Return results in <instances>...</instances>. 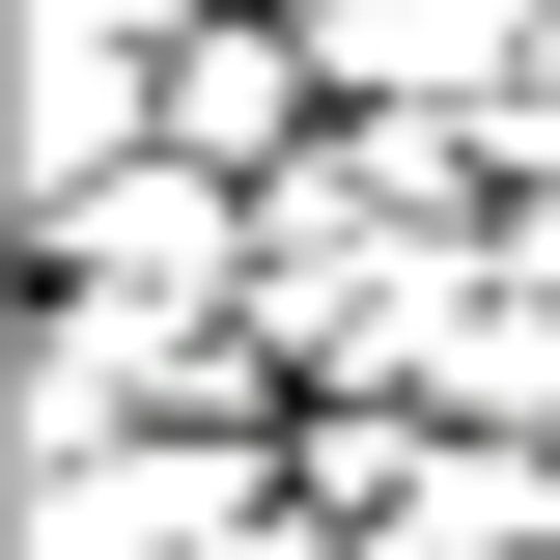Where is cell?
<instances>
[{
	"mask_svg": "<svg viewBox=\"0 0 560 560\" xmlns=\"http://www.w3.org/2000/svg\"><path fill=\"white\" fill-rule=\"evenodd\" d=\"M280 113H308V84H280V57H253V28H168V140H197V168H253V140H280Z\"/></svg>",
	"mask_w": 560,
	"mask_h": 560,
	"instance_id": "7a4b0ae2",
	"label": "cell"
},
{
	"mask_svg": "<svg viewBox=\"0 0 560 560\" xmlns=\"http://www.w3.org/2000/svg\"><path fill=\"white\" fill-rule=\"evenodd\" d=\"M168 28H140V0H28V197H84V168H140V113H168Z\"/></svg>",
	"mask_w": 560,
	"mask_h": 560,
	"instance_id": "6da1fadb",
	"label": "cell"
}]
</instances>
